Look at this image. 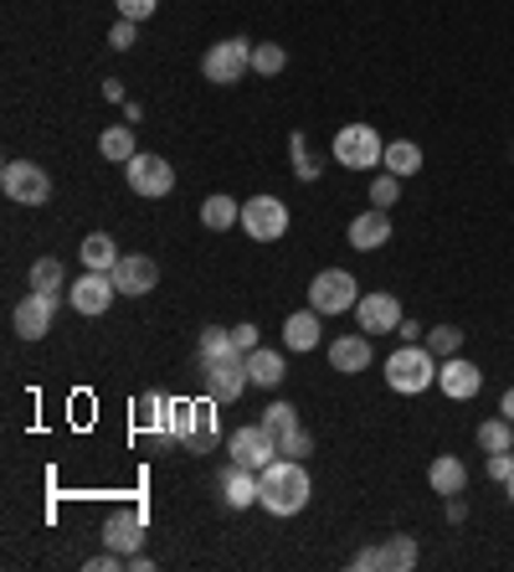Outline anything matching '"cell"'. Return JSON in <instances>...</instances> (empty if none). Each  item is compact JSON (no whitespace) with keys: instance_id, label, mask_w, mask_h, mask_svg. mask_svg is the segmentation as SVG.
I'll use <instances>...</instances> for the list:
<instances>
[{"instance_id":"cell-32","label":"cell","mask_w":514,"mask_h":572,"mask_svg":"<svg viewBox=\"0 0 514 572\" xmlns=\"http://www.w3.org/2000/svg\"><path fill=\"white\" fill-rule=\"evenodd\" d=\"M31 289H36V294H52V300H62V263L57 258H36V263H31Z\"/></svg>"},{"instance_id":"cell-29","label":"cell","mask_w":514,"mask_h":572,"mask_svg":"<svg viewBox=\"0 0 514 572\" xmlns=\"http://www.w3.org/2000/svg\"><path fill=\"white\" fill-rule=\"evenodd\" d=\"M201 222L211 227V232H227V227L242 222V207H237L232 196L217 191V196H206V201H201Z\"/></svg>"},{"instance_id":"cell-49","label":"cell","mask_w":514,"mask_h":572,"mask_svg":"<svg viewBox=\"0 0 514 572\" xmlns=\"http://www.w3.org/2000/svg\"><path fill=\"white\" fill-rule=\"evenodd\" d=\"M504 496H510V506H514V475H510V480H504Z\"/></svg>"},{"instance_id":"cell-9","label":"cell","mask_w":514,"mask_h":572,"mask_svg":"<svg viewBox=\"0 0 514 572\" xmlns=\"http://www.w3.org/2000/svg\"><path fill=\"white\" fill-rule=\"evenodd\" d=\"M242 232L252 242H279L289 232V207L279 196H252V201H242Z\"/></svg>"},{"instance_id":"cell-21","label":"cell","mask_w":514,"mask_h":572,"mask_svg":"<svg viewBox=\"0 0 514 572\" xmlns=\"http://www.w3.org/2000/svg\"><path fill=\"white\" fill-rule=\"evenodd\" d=\"M319 310L308 304V310H298V315H289L283 320V346L289 351H314L319 346Z\"/></svg>"},{"instance_id":"cell-10","label":"cell","mask_w":514,"mask_h":572,"mask_svg":"<svg viewBox=\"0 0 514 572\" xmlns=\"http://www.w3.org/2000/svg\"><path fill=\"white\" fill-rule=\"evenodd\" d=\"M201 377H206V397H217V403H237V397L252 387L242 351H237V356H221V362H201Z\"/></svg>"},{"instance_id":"cell-13","label":"cell","mask_w":514,"mask_h":572,"mask_svg":"<svg viewBox=\"0 0 514 572\" xmlns=\"http://www.w3.org/2000/svg\"><path fill=\"white\" fill-rule=\"evenodd\" d=\"M114 294H118V284H114V273H98V269H88L83 279H73V289H67V300H73V310L77 315H103L108 304H114Z\"/></svg>"},{"instance_id":"cell-30","label":"cell","mask_w":514,"mask_h":572,"mask_svg":"<svg viewBox=\"0 0 514 572\" xmlns=\"http://www.w3.org/2000/svg\"><path fill=\"white\" fill-rule=\"evenodd\" d=\"M479 449L484 454H510L514 449V423L504 418H489V423H479Z\"/></svg>"},{"instance_id":"cell-44","label":"cell","mask_w":514,"mask_h":572,"mask_svg":"<svg viewBox=\"0 0 514 572\" xmlns=\"http://www.w3.org/2000/svg\"><path fill=\"white\" fill-rule=\"evenodd\" d=\"M355 572H376V547H360V552H355Z\"/></svg>"},{"instance_id":"cell-45","label":"cell","mask_w":514,"mask_h":572,"mask_svg":"<svg viewBox=\"0 0 514 572\" xmlns=\"http://www.w3.org/2000/svg\"><path fill=\"white\" fill-rule=\"evenodd\" d=\"M103 98H108V104H124V83H118V77H108V83H103Z\"/></svg>"},{"instance_id":"cell-38","label":"cell","mask_w":514,"mask_h":572,"mask_svg":"<svg viewBox=\"0 0 514 572\" xmlns=\"http://www.w3.org/2000/svg\"><path fill=\"white\" fill-rule=\"evenodd\" d=\"M397 196H401V176H391V170H386V176H376V181H370V207H397Z\"/></svg>"},{"instance_id":"cell-3","label":"cell","mask_w":514,"mask_h":572,"mask_svg":"<svg viewBox=\"0 0 514 572\" xmlns=\"http://www.w3.org/2000/svg\"><path fill=\"white\" fill-rule=\"evenodd\" d=\"M217 397L206 403H170V438H176L186 454H206L217 444Z\"/></svg>"},{"instance_id":"cell-47","label":"cell","mask_w":514,"mask_h":572,"mask_svg":"<svg viewBox=\"0 0 514 572\" xmlns=\"http://www.w3.org/2000/svg\"><path fill=\"white\" fill-rule=\"evenodd\" d=\"M124 568H134V572H149V568H155V562H149L145 552H134V558H124Z\"/></svg>"},{"instance_id":"cell-36","label":"cell","mask_w":514,"mask_h":572,"mask_svg":"<svg viewBox=\"0 0 514 572\" xmlns=\"http://www.w3.org/2000/svg\"><path fill=\"white\" fill-rule=\"evenodd\" d=\"M289 150H294V176H298V181H319V166H314V155H308L304 129H294V135H289Z\"/></svg>"},{"instance_id":"cell-34","label":"cell","mask_w":514,"mask_h":572,"mask_svg":"<svg viewBox=\"0 0 514 572\" xmlns=\"http://www.w3.org/2000/svg\"><path fill=\"white\" fill-rule=\"evenodd\" d=\"M427 351H432L438 362H448V356L463 351V331H458V325H438V331H427Z\"/></svg>"},{"instance_id":"cell-18","label":"cell","mask_w":514,"mask_h":572,"mask_svg":"<svg viewBox=\"0 0 514 572\" xmlns=\"http://www.w3.org/2000/svg\"><path fill=\"white\" fill-rule=\"evenodd\" d=\"M329 366H335V372H345V377L366 372V366H370V335L366 331L335 335V341H329Z\"/></svg>"},{"instance_id":"cell-7","label":"cell","mask_w":514,"mask_h":572,"mask_svg":"<svg viewBox=\"0 0 514 572\" xmlns=\"http://www.w3.org/2000/svg\"><path fill=\"white\" fill-rule=\"evenodd\" d=\"M355 300H360V284L345 269H319L308 284V304L319 315H345V310H355Z\"/></svg>"},{"instance_id":"cell-15","label":"cell","mask_w":514,"mask_h":572,"mask_svg":"<svg viewBox=\"0 0 514 572\" xmlns=\"http://www.w3.org/2000/svg\"><path fill=\"white\" fill-rule=\"evenodd\" d=\"M438 387H442V397L469 403V397H479V387H484V372L473 362H463V356H448V362H438Z\"/></svg>"},{"instance_id":"cell-48","label":"cell","mask_w":514,"mask_h":572,"mask_svg":"<svg viewBox=\"0 0 514 572\" xmlns=\"http://www.w3.org/2000/svg\"><path fill=\"white\" fill-rule=\"evenodd\" d=\"M500 413H504V418L514 423V387H510V392H504V397H500Z\"/></svg>"},{"instance_id":"cell-19","label":"cell","mask_w":514,"mask_h":572,"mask_svg":"<svg viewBox=\"0 0 514 572\" xmlns=\"http://www.w3.org/2000/svg\"><path fill=\"white\" fill-rule=\"evenodd\" d=\"M139 542H145V516H139V511L108 516V527H103V547H114V552L134 558V552H139Z\"/></svg>"},{"instance_id":"cell-31","label":"cell","mask_w":514,"mask_h":572,"mask_svg":"<svg viewBox=\"0 0 514 572\" xmlns=\"http://www.w3.org/2000/svg\"><path fill=\"white\" fill-rule=\"evenodd\" d=\"M201 362H221V356H237V341H232V331H227V325H206L201 331ZM242 356H248V351H242Z\"/></svg>"},{"instance_id":"cell-27","label":"cell","mask_w":514,"mask_h":572,"mask_svg":"<svg viewBox=\"0 0 514 572\" xmlns=\"http://www.w3.org/2000/svg\"><path fill=\"white\" fill-rule=\"evenodd\" d=\"M77 258H83V269L114 273V263L124 253H114V238H108V232H88V238H83V248H77Z\"/></svg>"},{"instance_id":"cell-25","label":"cell","mask_w":514,"mask_h":572,"mask_svg":"<svg viewBox=\"0 0 514 572\" xmlns=\"http://www.w3.org/2000/svg\"><path fill=\"white\" fill-rule=\"evenodd\" d=\"M248 377H252V387H279V382L289 377V366H283L279 351L252 346V351H248Z\"/></svg>"},{"instance_id":"cell-16","label":"cell","mask_w":514,"mask_h":572,"mask_svg":"<svg viewBox=\"0 0 514 572\" xmlns=\"http://www.w3.org/2000/svg\"><path fill=\"white\" fill-rule=\"evenodd\" d=\"M57 304H62V300H52V294H36V289H31L27 300L15 304V335H21V341H42V335L52 331V315H57Z\"/></svg>"},{"instance_id":"cell-5","label":"cell","mask_w":514,"mask_h":572,"mask_svg":"<svg viewBox=\"0 0 514 572\" xmlns=\"http://www.w3.org/2000/svg\"><path fill=\"white\" fill-rule=\"evenodd\" d=\"M386 155V139L370 124H339L335 129V160L345 170H376Z\"/></svg>"},{"instance_id":"cell-39","label":"cell","mask_w":514,"mask_h":572,"mask_svg":"<svg viewBox=\"0 0 514 572\" xmlns=\"http://www.w3.org/2000/svg\"><path fill=\"white\" fill-rule=\"evenodd\" d=\"M134 37H139V21H124V15H118L114 31H108V46H114V52H129Z\"/></svg>"},{"instance_id":"cell-35","label":"cell","mask_w":514,"mask_h":572,"mask_svg":"<svg viewBox=\"0 0 514 572\" xmlns=\"http://www.w3.org/2000/svg\"><path fill=\"white\" fill-rule=\"evenodd\" d=\"M263 428H268L273 438L294 434V428H298V407H294V403H273V407H263Z\"/></svg>"},{"instance_id":"cell-22","label":"cell","mask_w":514,"mask_h":572,"mask_svg":"<svg viewBox=\"0 0 514 572\" xmlns=\"http://www.w3.org/2000/svg\"><path fill=\"white\" fill-rule=\"evenodd\" d=\"M221 500H227L232 511H248V506H258V469H242V465L227 469V480H221Z\"/></svg>"},{"instance_id":"cell-46","label":"cell","mask_w":514,"mask_h":572,"mask_svg":"<svg viewBox=\"0 0 514 572\" xmlns=\"http://www.w3.org/2000/svg\"><path fill=\"white\" fill-rule=\"evenodd\" d=\"M469 516V506H463V496H448V521H463Z\"/></svg>"},{"instance_id":"cell-14","label":"cell","mask_w":514,"mask_h":572,"mask_svg":"<svg viewBox=\"0 0 514 572\" xmlns=\"http://www.w3.org/2000/svg\"><path fill=\"white\" fill-rule=\"evenodd\" d=\"M114 284L118 294H129V300H139V294H149V289L160 284V263L145 253H124L114 263Z\"/></svg>"},{"instance_id":"cell-1","label":"cell","mask_w":514,"mask_h":572,"mask_svg":"<svg viewBox=\"0 0 514 572\" xmlns=\"http://www.w3.org/2000/svg\"><path fill=\"white\" fill-rule=\"evenodd\" d=\"M308 496H314V485H308L304 459H273L268 469H258V506L268 516H298Z\"/></svg>"},{"instance_id":"cell-28","label":"cell","mask_w":514,"mask_h":572,"mask_svg":"<svg viewBox=\"0 0 514 572\" xmlns=\"http://www.w3.org/2000/svg\"><path fill=\"white\" fill-rule=\"evenodd\" d=\"M98 150H103V160H114V166H129L134 155V129L129 124H108V129H103L98 135Z\"/></svg>"},{"instance_id":"cell-37","label":"cell","mask_w":514,"mask_h":572,"mask_svg":"<svg viewBox=\"0 0 514 572\" xmlns=\"http://www.w3.org/2000/svg\"><path fill=\"white\" fill-rule=\"evenodd\" d=\"M279 454H283V459H308V454H314V434H308L304 423H298L294 434L279 438Z\"/></svg>"},{"instance_id":"cell-42","label":"cell","mask_w":514,"mask_h":572,"mask_svg":"<svg viewBox=\"0 0 514 572\" xmlns=\"http://www.w3.org/2000/svg\"><path fill=\"white\" fill-rule=\"evenodd\" d=\"M118 568H124V552H114V547H108L103 558H93V562H88V572H118Z\"/></svg>"},{"instance_id":"cell-8","label":"cell","mask_w":514,"mask_h":572,"mask_svg":"<svg viewBox=\"0 0 514 572\" xmlns=\"http://www.w3.org/2000/svg\"><path fill=\"white\" fill-rule=\"evenodd\" d=\"M124 181H129L134 196H149V201H160V196L176 191V166H170L165 155H134L129 166H124Z\"/></svg>"},{"instance_id":"cell-20","label":"cell","mask_w":514,"mask_h":572,"mask_svg":"<svg viewBox=\"0 0 514 572\" xmlns=\"http://www.w3.org/2000/svg\"><path fill=\"white\" fill-rule=\"evenodd\" d=\"M427 485H432L442 500H448V496H463V490H469V465H463L458 454H438V459L427 465Z\"/></svg>"},{"instance_id":"cell-24","label":"cell","mask_w":514,"mask_h":572,"mask_svg":"<svg viewBox=\"0 0 514 572\" xmlns=\"http://www.w3.org/2000/svg\"><path fill=\"white\" fill-rule=\"evenodd\" d=\"M417 568V537H386L376 547V572H411Z\"/></svg>"},{"instance_id":"cell-12","label":"cell","mask_w":514,"mask_h":572,"mask_svg":"<svg viewBox=\"0 0 514 572\" xmlns=\"http://www.w3.org/2000/svg\"><path fill=\"white\" fill-rule=\"evenodd\" d=\"M355 315H360V331L366 335H391L401 331V300L397 294H386V289H376V294H360L355 300Z\"/></svg>"},{"instance_id":"cell-26","label":"cell","mask_w":514,"mask_h":572,"mask_svg":"<svg viewBox=\"0 0 514 572\" xmlns=\"http://www.w3.org/2000/svg\"><path fill=\"white\" fill-rule=\"evenodd\" d=\"M381 166L391 170V176H401V181H411L417 170H422V145H411V139H391L381 155Z\"/></svg>"},{"instance_id":"cell-40","label":"cell","mask_w":514,"mask_h":572,"mask_svg":"<svg viewBox=\"0 0 514 572\" xmlns=\"http://www.w3.org/2000/svg\"><path fill=\"white\" fill-rule=\"evenodd\" d=\"M155 6H160V0H114V11L124 15V21H149Z\"/></svg>"},{"instance_id":"cell-2","label":"cell","mask_w":514,"mask_h":572,"mask_svg":"<svg viewBox=\"0 0 514 572\" xmlns=\"http://www.w3.org/2000/svg\"><path fill=\"white\" fill-rule=\"evenodd\" d=\"M386 387L401 392V397H417V392L438 387V356L427 346H417V341H407L401 351L386 356Z\"/></svg>"},{"instance_id":"cell-43","label":"cell","mask_w":514,"mask_h":572,"mask_svg":"<svg viewBox=\"0 0 514 572\" xmlns=\"http://www.w3.org/2000/svg\"><path fill=\"white\" fill-rule=\"evenodd\" d=\"M232 341H237V351H252V346H258V325H237Z\"/></svg>"},{"instance_id":"cell-11","label":"cell","mask_w":514,"mask_h":572,"mask_svg":"<svg viewBox=\"0 0 514 572\" xmlns=\"http://www.w3.org/2000/svg\"><path fill=\"white\" fill-rule=\"evenodd\" d=\"M227 454H232V465H242V469H268L279 459V438L268 434L263 423H248V428H237V434L227 438Z\"/></svg>"},{"instance_id":"cell-23","label":"cell","mask_w":514,"mask_h":572,"mask_svg":"<svg viewBox=\"0 0 514 572\" xmlns=\"http://www.w3.org/2000/svg\"><path fill=\"white\" fill-rule=\"evenodd\" d=\"M134 428L139 434H155V438H170V397H139L134 403Z\"/></svg>"},{"instance_id":"cell-33","label":"cell","mask_w":514,"mask_h":572,"mask_svg":"<svg viewBox=\"0 0 514 572\" xmlns=\"http://www.w3.org/2000/svg\"><path fill=\"white\" fill-rule=\"evenodd\" d=\"M283 67H289V52H283L279 42H252V73L279 77Z\"/></svg>"},{"instance_id":"cell-41","label":"cell","mask_w":514,"mask_h":572,"mask_svg":"<svg viewBox=\"0 0 514 572\" xmlns=\"http://www.w3.org/2000/svg\"><path fill=\"white\" fill-rule=\"evenodd\" d=\"M484 469H489V480H510V475H514V449L510 454H489V459H484Z\"/></svg>"},{"instance_id":"cell-17","label":"cell","mask_w":514,"mask_h":572,"mask_svg":"<svg viewBox=\"0 0 514 572\" xmlns=\"http://www.w3.org/2000/svg\"><path fill=\"white\" fill-rule=\"evenodd\" d=\"M345 238H350L355 253H376V248H386V242H391V217H386L381 207L360 211V217L350 222V232H345Z\"/></svg>"},{"instance_id":"cell-4","label":"cell","mask_w":514,"mask_h":572,"mask_svg":"<svg viewBox=\"0 0 514 572\" xmlns=\"http://www.w3.org/2000/svg\"><path fill=\"white\" fill-rule=\"evenodd\" d=\"M201 73H206V83H221V89L242 83V77L252 73V42H242V37L211 42L206 46V58H201Z\"/></svg>"},{"instance_id":"cell-6","label":"cell","mask_w":514,"mask_h":572,"mask_svg":"<svg viewBox=\"0 0 514 572\" xmlns=\"http://www.w3.org/2000/svg\"><path fill=\"white\" fill-rule=\"evenodd\" d=\"M0 191L11 196L15 207H42L46 196H52V176L36 160H6L0 166Z\"/></svg>"}]
</instances>
